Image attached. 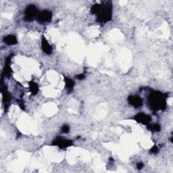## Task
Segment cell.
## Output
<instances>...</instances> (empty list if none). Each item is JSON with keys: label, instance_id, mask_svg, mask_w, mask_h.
I'll use <instances>...</instances> for the list:
<instances>
[{"label": "cell", "instance_id": "9c48e42d", "mask_svg": "<svg viewBox=\"0 0 173 173\" xmlns=\"http://www.w3.org/2000/svg\"><path fill=\"white\" fill-rule=\"evenodd\" d=\"M4 42L8 45H14L17 43L16 37L14 35H8L4 38Z\"/></svg>", "mask_w": 173, "mask_h": 173}, {"label": "cell", "instance_id": "8fae6325", "mask_svg": "<svg viewBox=\"0 0 173 173\" xmlns=\"http://www.w3.org/2000/svg\"><path fill=\"white\" fill-rule=\"evenodd\" d=\"M30 89L33 94H36L39 91L38 85H37L35 83H31V84L30 85Z\"/></svg>", "mask_w": 173, "mask_h": 173}, {"label": "cell", "instance_id": "8992f818", "mask_svg": "<svg viewBox=\"0 0 173 173\" xmlns=\"http://www.w3.org/2000/svg\"><path fill=\"white\" fill-rule=\"evenodd\" d=\"M129 102L131 105L134 106L135 108L141 107L143 104L142 99L140 97L137 96V95H133V96H129Z\"/></svg>", "mask_w": 173, "mask_h": 173}, {"label": "cell", "instance_id": "6da1fadb", "mask_svg": "<svg viewBox=\"0 0 173 173\" xmlns=\"http://www.w3.org/2000/svg\"><path fill=\"white\" fill-rule=\"evenodd\" d=\"M149 102L152 109H162L166 105V97L161 93L154 92L149 95Z\"/></svg>", "mask_w": 173, "mask_h": 173}, {"label": "cell", "instance_id": "3957f363", "mask_svg": "<svg viewBox=\"0 0 173 173\" xmlns=\"http://www.w3.org/2000/svg\"><path fill=\"white\" fill-rule=\"evenodd\" d=\"M38 14V10L33 5L28 6L25 10V17L27 20H32L35 17H37Z\"/></svg>", "mask_w": 173, "mask_h": 173}, {"label": "cell", "instance_id": "277c9868", "mask_svg": "<svg viewBox=\"0 0 173 173\" xmlns=\"http://www.w3.org/2000/svg\"><path fill=\"white\" fill-rule=\"evenodd\" d=\"M51 13L49 11L45 10L38 14L37 18V20L40 23H45V22H49L51 20Z\"/></svg>", "mask_w": 173, "mask_h": 173}, {"label": "cell", "instance_id": "5b68a950", "mask_svg": "<svg viewBox=\"0 0 173 173\" xmlns=\"http://www.w3.org/2000/svg\"><path fill=\"white\" fill-rule=\"evenodd\" d=\"M72 141L68 140V139H62L61 137H58L55 140H53V144L58 145L60 148H66L72 145Z\"/></svg>", "mask_w": 173, "mask_h": 173}, {"label": "cell", "instance_id": "9a60e30c", "mask_svg": "<svg viewBox=\"0 0 173 173\" xmlns=\"http://www.w3.org/2000/svg\"><path fill=\"white\" fill-rule=\"evenodd\" d=\"M85 75L83 74H79L78 76H76V78L78 79H79V80H83V79L85 78Z\"/></svg>", "mask_w": 173, "mask_h": 173}, {"label": "cell", "instance_id": "7a4b0ae2", "mask_svg": "<svg viewBox=\"0 0 173 173\" xmlns=\"http://www.w3.org/2000/svg\"><path fill=\"white\" fill-rule=\"evenodd\" d=\"M97 14H98V18H97V20L100 22H106L111 19L112 11L111 9L108 6L101 8V7H100L98 12H97Z\"/></svg>", "mask_w": 173, "mask_h": 173}, {"label": "cell", "instance_id": "ba28073f", "mask_svg": "<svg viewBox=\"0 0 173 173\" xmlns=\"http://www.w3.org/2000/svg\"><path fill=\"white\" fill-rule=\"evenodd\" d=\"M42 48L43 51H44L45 53H46L47 54H50L51 53L52 48L51 45L49 44L48 42H47V41L44 38V37H43V40H42Z\"/></svg>", "mask_w": 173, "mask_h": 173}, {"label": "cell", "instance_id": "7c38bea8", "mask_svg": "<svg viewBox=\"0 0 173 173\" xmlns=\"http://www.w3.org/2000/svg\"><path fill=\"white\" fill-rule=\"evenodd\" d=\"M148 129L151 131H160V126L158 124H154L153 125H151L150 126H148Z\"/></svg>", "mask_w": 173, "mask_h": 173}, {"label": "cell", "instance_id": "2e32d148", "mask_svg": "<svg viewBox=\"0 0 173 173\" xmlns=\"http://www.w3.org/2000/svg\"><path fill=\"white\" fill-rule=\"evenodd\" d=\"M158 151V148H157V147H154L153 148H152L151 149V151L152 152V153H156V151Z\"/></svg>", "mask_w": 173, "mask_h": 173}, {"label": "cell", "instance_id": "4fadbf2b", "mask_svg": "<svg viewBox=\"0 0 173 173\" xmlns=\"http://www.w3.org/2000/svg\"><path fill=\"white\" fill-rule=\"evenodd\" d=\"M69 130H70L69 126H67V125H65V124H64V126L62 127V129H61V131H62V133H68V132H69Z\"/></svg>", "mask_w": 173, "mask_h": 173}, {"label": "cell", "instance_id": "5bb4252c", "mask_svg": "<svg viewBox=\"0 0 173 173\" xmlns=\"http://www.w3.org/2000/svg\"><path fill=\"white\" fill-rule=\"evenodd\" d=\"M143 164L142 163V162H139L138 164H137V168H138L139 170H140V169H141V168H143Z\"/></svg>", "mask_w": 173, "mask_h": 173}, {"label": "cell", "instance_id": "52a82bcc", "mask_svg": "<svg viewBox=\"0 0 173 173\" xmlns=\"http://www.w3.org/2000/svg\"><path fill=\"white\" fill-rule=\"evenodd\" d=\"M135 119L139 123L147 124L151 120V118H150L149 116L144 113H139L137 115L135 116Z\"/></svg>", "mask_w": 173, "mask_h": 173}, {"label": "cell", "instance_id": "30bf717a", "mask_svg": "<svg viewBox=\"0 0 173 173\" xmlns=\"http://www.w3.org/2000/svg\"><path fill=\"white\" fill-rule=\"evenodd\" d=\"M65 83H66V88L68 89V91H71L72 89H73L74 83V81L72 80V79H70L68 78H65Z\"/></svg>", "mask_w": 173, "mask_h": 173}]
</instances>
